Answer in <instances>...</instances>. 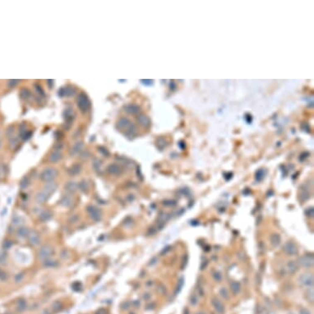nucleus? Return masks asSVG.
<instances>
[{
    "label": "nucleus",
    "instance_id": "f257e3e1",
    "mask_svg": "<svg viewBox=\"0 0 314 314\" xmlns=\"http://www.w3.org/2000/svg\"><path fill=\"white\" fill-rule=\"evenodd\" d=\"M298 283L301 284V286L303 287H308V288L313 287V275L312 273H309V272L301 274L298 277Z\"/></svg>",
    "mask_w": 314,
    "mask_h": 314
},
{
    "label": "nucleus",
    "instance_id": "f03ea898",
    "mask_svg": "<svg viewBox=\"0 0 314 314\" xmlns=\"http://www.w3.org/2000/svg\"><path fill=\"white\" fill-rule=\"evenodd\" d=\"M77 106L82 112L85 113L87 111L90 106V103L87 96L85 93H81L77 98Z\"/></svg>",
    "mask_w": 314,
    "mask_h": 314
},
{
    "label": "nucleus",
    "instance_id": "7ed1b4c3",
    "mask_svg": "<svg viewBox=\"0 0 314 314\" xmlns=\"http://www.w3.org/2000/svg\"><path fill=\"white\" fill-rule=\"evenodd\" d=\"M57 175L58 172L56 169H53V168H48L41 173V180L44 181V182L49 183V182H53V180L57 177Z\"/></svg>",
    "mask_w": 314,
    "mask_h": 314
},
{
    "label": "nucleus",
    "instance_id": "20e7f679",
    "mask_svg": "<svg viewBox=\"0 0 314 314\" xmlns=\"http://www.w3.org/2000/svg\"><path fill=\"white\" fill-rule=\"evenodd\" d=\"M298 263L303 267H312L314 264L313 255L312 254H307V255L302 256L301 257H299Z\"/></svg>",
    "mask_w": 314,
    "mask_h": 314
},
{
    "label": "nucleus",
    "instance_id": "39448f33",
    "mask_svg": "<svg viewBox=\"0 0 314 314\" xmlns=\"http://www.w3.org/2000/svg\"><path fill=\"white\" fill-rule=\"evenodd\" d=\"M54 253V249L50 245L42 246L39 251V257L42 260L49 259Z\"/></svg>",
    "mask_w": 314,
    "mask_h": 314
},
{
    "label": "nucleus",
    "instance_id": "423d86ee",
    "mask_svg": "<svg viewBox=\"0 0 314 314\" xmlns=\"http://www.w3.org/2000/svg\"><path fill=\"white\" fill-rule=\"evenodd\" d=\"M87 211L90 214V218L94 220L95 221H101V216H102V214H101V210H99L98 208L95 207L93 206H89L87 207Z\"/></svg>",
    "mask_w": 314,
    "mask_h": 314
},
{
    "label": "nucleus",
    "instance_id": "0eeeda50",
    "mask_svg": "<svg viewBox=\"0 0 314 314\" xmlns=\"http://www.w3.org/2000/svg\"><path fill=\"white\" fill-rule=\"evenodd\" d=\"M284 251L290 256H295L298 253V249L295 243L292 242H287L284 245Z\"/></svg>",
    "mask_w": 314,
    "mask_h": 314
},
{
    "label": "nucleus",
    "instance_id": "6e6552de",
    "mask_svg": "<svg viewBox=\"0 0 314 314\" xmlns=\"http://www.w3.org/2000/svg\"><path fill=\"white\" fill-rule=\"evenodd\" d=\"M211 303H212V305H213L214 309H215V310H216V312H218L219 314L224 313V306L223 305V303H221V301L219 300L218 298H212Z\"/></svg>",
    "mask_w": 314,
    "mask_h": 314
},
{
    "label": "nucleus",
    "instance_id": "1a4fd4ad",
    "mask_svg": "<svg viewBox=\"0 0 314 314\" xmlns=\"http://www.w3.org/2000/svg\"><path fill=\"white\" fill-rule=\"evenodd\" d=\"M40 236H39V234L36 231H32V232L29 233V235H28V241L29 243L33 246L38 245L40 243Z\"/></svg>",
    "mask_w": 314,
    "mask_h": 314
},
{
    "label": "nucleus",
    "instance_id": "9d476101",
    "mask_svg": "<svg viewBox=\"0 0 314 314\" xmlns=\"http://www.w3.org/2000/svg\"><path fill=\"white\" fill-rule=\"evenodd\" d=\"M58 185L55 182H49V183H46V184L44 185V190L43 191L45 192L49 196H50L51 194L54 193L55 192V190L57 189Z\"/></svg>",
    "mask_w": 314,
    "mask_h": 314
},
{
    "label": "nucleus",
    "instance_id": "9b49d317",
    "mask_svg": "<svg viewBox=\"0 0 314 314\" xmlns=\"http://www.w3.org/2000/svg\"><path fill=\"white\" fill-rule=\"evenodd\" d=\"M107 171H108L110 175H120L121 172H122V169H121L119 165H118V164H111L107 167Z\"/></svg>",
    "mask_w": 314,
    "mask_h": 314
},
{
    "label": "nucleus",
    "instance_id": "f8f14e48",
    "mask_svg": "<svg viewBox=\"0 0 314 314\" xmlns=\"http://www.w3.org/2000/svg\"><path fill=\"white\" fill-rule=\"evenodd\" d=\"M49 197H50V196H49L45 192L42 191L41 192H38V193H37V195H36V202H38V203L41 204V203H44V202H46L47 200L49 199Z\"/></svg>",
    "mask_w": 314,
    "mask_h": 314
},
{
    "label": "nucleus",
    "instance_id": "ddd939ff",
    "mask_svg": "<svg viewBox=\"0 0 314 314\" xmlns=\"http://www.w3.org/2000/svg\"><path fill=\"white\" fill-rule=\"evenodd\" d=\"M130 126H131V122L126 118H121L120 120L118 122V128L119 129H126L129 128Z\"/></svg>",
    "mask_w": 314,
    "mask_h": 314
},
{
    "label": "nucleus",
    "instance_id": "4468645a",
    "mask_svg": "<svg viewBox=\"0 0 314 314\" xmlns=\"http://www.w3.org/2000/svg\"><path fill=\"white\" fill-rule=\"evenodd\" d=\"M58 94H59L61 96H72L75 94V90H74L73 88L71 87V86H68V87L61 89L60 91L58 92Z\"/></svg>",
    "mask_w": 314,
    "mask_h": 314
},
{
    "label": "nucleus",
    "instance_id": "2eb2a0df",
    "mask_svg": "<svg viewBox=\"0 0 314 314\" xmlns=\"http://www.w3.org/2000/svg\"><path fill=\"white\" fill-rule=\"evenodd\" d=\"M29 233H30V230L28 228H26V227H20L19 229L17 230V231H16V235H17L18 237L23 238L28 237Z\"/></svg>",
    "mask_w": 314,
    "mask_h": 314
},
{
    "label": "nucleus",
    "instance_id": "dca6fc26",
    "mask_svg": "<svg viewBox=\"0 0 314 314\" xmlns=\"http://www.w3.org/2000/svg\"><path fill=\"white\" fill-rule=\"evenodd\" d=\"M77 189H78V186H77V184L75 182H69L65 185L66 191L71 192V193L75 192L77 191Z\"/></svg>",
    "mask_w": 314,
    "mask_h": 314
},
{
    "label": "nucleus",
    "instance_id": "f3484780",
    "mask_svg": "<svg viewBox=\"0 0 314 314\" xmlns=\"http://www.w3.org/2000/svg\"><path fill=\"white\" fill-rule=\"evenodd\" d=\"M51 217H52V213H51V211H49V210H44V211H43L42 213L40 215V220H41V221L42 222H46L48 221H49L50 219H51Z\"/></svg>",
    "mask_w": 314,
    "mask_h": 314
},
{
    "label": "nucleus",
    "instance_id": "a211bd4d",
    "mask_svg": "<svg viewBox=\"0 0 314 314\" xmlns=\"http://www.w3.org/2000/svg\"><path fill=\"white\" fill-rule=\"evenodd\" d=\"M230 290H231V291L233 292V294L238 295V293L240 292L241 290L240 284L237 281L231 282V284H230Z\"/></svg>",
    "mask_w": 314,
    "mask_h": 314
},
{
    "label": "nucleus",
    "instance_id": "6ab92c4d",
    "mask_svg": "<svg viewBox=\"0 0 314 314\" xmlns=\"http://www.w3.org/2000/svg\"><path fill=\"white\" fill-rule=\"evenodd\" d=\"M62 159V155H61L60 152L58 151H55L54 153L51 154L50 156H49V161L51 162V163H56L58 161H59Z\"/></svg>",
    "mask_w": 314,
    "mask_h": 314
},
{
    "label": "nucleus",
    "instance_id": "aec40b11",
    "mask_svg": "<svg viewBox=\"0 0 314 314\" xmlns=\"http://www.w3.org/2000/svg\"><path fill=\"white\" fill-rule=\"evenodd\" d=\"M287 270L290 274H294L298 270V266L295 262H290L286 266Z\"/></svg>",
    "mask_w": 314,
    "mask_h": 314
},
{
    "label": "nucleus",
    "instance_id": "412c9836",
    "mask_svg": "<svg viewBox=\"0 0 314 314\" xmlns=\"http://www.w3.org/2000/svg\"><path fill=\"white\" fill-rule=\"evenodd\" d=\"M270 243L274 247H277L280 243V236L278 234H273L270 236Z\"/></svg>",
    "mask_w": 314,
    "mask_h": 314
},
{
    "label": "nucleus",
    "instance_id": "4be33fe9",
    "mask_svg": "<svg viewBox=\"0 0 314 314\" xmlns=\"http://www.w3.org/2000/svg\"><path fill=\"white\" fill-rule=\"evenodd\" d=\"M80 171H81V166H80L79 164H74L69 170V174L71 175H77V174H79Z\"/></svg>",
    "mask_w": 314,
    "mask_h": 314
},
{
    "label": "nucleus",
    "instance_id": "5701e85b",
    "mask_svg": "<svg viewBox=\"0 0 314 314\" xmlns=\"http://www.w3.org/2000/svg\"><path fill=\"white\" fill-rule=\"evenodd\" d=\"M126 111L129 114H136L137 113L139 110V108L137 106V105H134V104H129L128 106H126L125 108Z\"/></svg>",
    "mask_w": 314,
    "mask_h": 314
},
{
    "label": "nucleus",
    "instance_id": "b1692460",
    "mask_svg": "<svg viewBox=\"0 0 314 314\" xmlns=\"http://www.w3.org/2000/svg\"><path fill=\"white\" fill-rule=\"evenodd\" d=\"M61 204H62L63 206H67V207L70 206L72 204V201L71 197H63L62 200H61Z\"/></svg>",
    "mask_w": 314,
    "mask_h": 314
},
{
    "label": "nucleus",
    "instance_id": "393cba45",
    "mask_svg": "<svg viewBox=\"0 0 314 314\" xmlns=\"http://www.w3.org/2000/svg\"><path fill=\"white\" fill-rule=\"evenodd\" d=\"M16 308H17V310H18V311H24V310H26V302L25 300H23V299H21V300H19V302L17 303V306H16Z\"/></svg>",
    "mask_w": 314,
    "mask_h": 314
},
{
    "label": "nucleus",
    "instance_id": "a878e982",
    "mask_svg": "<svg viewBox=\"0 0 314 314\" xmlns=\"http://www.w3.org/2000/svg\"><path fill=\"white\" fill-rule=\"evenodd\" d=\"M77 186H78V189H79L82 192H87L88 184H87V183L86 182V181L83 180V181H82V182H80V183L77 184Z\"/></svg>",
    "mask_w": 314,
    "mask_h": 314
},
{
    "label": "nucleus",
    "instance_id": "bb28decb",
    "mask_svg": "<svg viewBox=\"0 0 314 314\" xmlns=\"http://www.w3.org/2000/svg\"><path fill=\"white\" fill-rule=\"evenodd\" d=\"M12 224H15V225H19V224H21L22 222H23V219H22L21 216L15 215V216H12Z\"/></svg>",
    "mask_w": 314,
    "mask_h": 314
},
{
    "label": "nucleus",
    "instance_id": "cd10ccee",
    "mask_svg": "<svg viewBox=\"0 0 314 314\" xmlns=\"http://www.w3.org/2000/svg\"><path fill=\"white\" fill-rule=\"evenodd\" d=\"M7 260H8V254L6 252L2 251L0 252V264L5 265Z\"/></svg>",
    "mask_w": 314,
    "mask_h": 314
},
{
    "label": "nucleus",
    "instance_id": "c85d7f7f",
    "mask_svg": "<svg viewBox=\"0 0 314 314\" xmlns=\"http://www.w3.org/2000/svg\"><path fill=\"white\" fill-rule=\"evenodd\" d=\"M29 184H30V180H29V178H28L27 177H25L23 178L22 179V181H21V183H20V187H21L22 189H25L27 188L28 186H29Z\"/></svg>",
    "mask_w": 314,
    "mask_h": 314
},
{
    "label": "nucleus",
    "instance_id": "c756f323",
    "mask_svg": "<svg viewBox=\"0 0 314 314\" xmlns=\"http://www.w3.org/2000/svg\"><path fill=\"white\" fill-rule=\"evenodd\" d=\"M82 147H83V143L82 142H77L76 145L74 146L73 148H72V152L73 154H77L78 152H80L82 150Z\"/></svg>",
    "mask_w": 314,
    "mask_h": 314
},
{
    "label": "nucleus",
    "instance_id": "7c9ffc66",
    "mask_svg": "<svg viewBox=\"0 0 314 314\" xmlns=\"http://www.w3.org/2000/svg\"><path fill=\"white\" fill-rule=\"evenodd\" d=\"M63 308V304L59 301H56L52 304V309L55 312H58Z\"/></svg>",
    "mask_w": 314,
    "mask_h": 314
},
{
    "label": "nucleus",
    "instance_id": "2f4dec72",
    "mask_svg": "<svg viewBox=\"0 0 314 314\" xmlns=\"http://www.w3.org/2000/svg\"><path fill=\"white\" fill-rule=\"evenodd\" d=\"M138 120H139L141 124H142L143 126H145V127L149 125V119H148L146 116H144V115H141V116H139Z\"/></svg>",
    "mask_w": 314,
    "mask_h": 314
},
{
    "label": "nucleus",
    "instance_id": "473e14b6",
    "mask_svg": "<svg viewBox=\"0 0 314 314\" xmlns=\"http://www.w3.org/2000/svg\"><path fill=\"white\" fill-rule=\"evenodd\" d=\"M44 266L45 267H55L57 266V262L52 260H45L44 262Z\"/></svg>",
    "mask_w": 314,
    "mask_h": 314
},
{
    "label": "nucleus",
    "instance_id": "72a5a7b5",
    "mask_svg": "<svg viewBox=\"0 0 314 314\" xmlns=\"http://www.w3.org/2000/svg\"><path fill=\"white\" fill-rule=\"evenodd\" d=\"M220 294H221V295L224 299H228L229 297H230V295H229L228 290H227L226 288H224V287H223V288L221 289V290H220Z\"/></svg>",
    "mask_w": 314,
    "mask_h": 314
},
{
    "label": "nucleus",
    "instance_id": "f704fd0d",
    "mask_svg": "<svg viewBox=\"0 0 314 314\" xmlns=\"http://www.w3.org/2000/svg\"><path fill=\"white\" fill-rule=\"evenodd\" d=\"M8 279V274L6 273L5 271L2 269H0V280L3 282H5Z\"/></svg>",
    "mask_w": 314,
    "mask_h": 314
},
{
    "label": "nucleus",
    "instance_id": "c9c22d12",
    "mask_svg": "<svg viewBox=\"0 0 314 314\" xmlns=\"http://www.w3.org/2000/svg\"><path fill=\"white\" fill-rule=\"evenodd\" d=\"M24 278V273L23 272H21V273L16 274L15 277H14V280L16 283H19V282H22V280Z\"/></svg>",
    "mask_w": 314,
    "mask_h": 314
},
{
    "label": "nucleus",
    "instance_id": "e433bc0d",
    "mask_svg": "<svg viewBox=\"0 0 314 314\" xmlns=\"http://www.w3.org/2000/svg\"><path fill=\"white\" fill-rule=\"evenodd\" d=\"M305 214H306L308 216H310V217H313L314 216V209L312 207L308 208L305 211Z\"/></svg>",
    "mask_w": 314,
    "mask_h": 314
},
{
    "label": "nucleus",
    "instance_id": "4c0bfd02",
    "mask_svg": "<svg viewBox=\"0 0 314 314\" xmlns=\"http://www.w3.org/2000/svg\"><path fill=\"white\" fill-rule=\"evenodd\" d=\"M213 277H214V279H215V280H216V281H217V282L221 281L222 276H221V273H219V272H215L213 275Z\"/></svg>",
    "mask_w": 314,
    "mask_h": 314
},
{
    "label": "nucleus",
    "instance_id": "58836bf2",
    "mask_svg": "<svg viewBox=\"0 0 314 314\" xmlns=\"http://www.w3.org/2000/svg\"><path fill=\"white\" fill-rule=\"evenodd\" d=\"M198 303V298L196 295H192L190 298V303L192 305H196L197 303Z\"/></svg>",
    "mask_w": 314,
    "mask_h": 314
},
{
    "label": "nucleus",
    "instance_id": "ea45409f",
    "mask_svg": "<svg viewBox=\"0 0 314 314\" xmlns=\"http://www.w3.org/2000/svg\"><path fill=\"white\" fill-rule=\"evenodd\" d=\"M22 94L24 93V95H22V98H28V96H30V92H29V90H23L22 91Z\"/></svg>",
    "mask_w": 314,
    "mask_h": 314
},
{
    "label": "nucleus",
    "instance_id": "a19ab883",
    "mask_svg": "<svg viewBox=\"0 0 314 314\" xmlns=\"http://www.w3.org/2000/svg\"><path fill=\"white\" fill-rule=\"evenodd\" d=\"M12 244V243L10 241H6L5 243H3V249H8L9 248H10V247H11Z\"/></svg>",
    "mask_w": 314,
    "mask_h": 314
},
{
    "label": "nucleus",
    "instance_id": "79ce46f5",
    "mask_svg": "<svg viewBox=\"0 0 314 314\" xmlns=\"http://www.w3.org/2000/svg\"><path fill=\"white\" fill-rule=\"evenodd\" d=\"M78 216H77V215H75V216H72L71 217V219H70V221H71V223H76V222L78 221Z\"/></svg>",
    "mask_w": 314,
    "mask_h": 314
},
{
    "label": "nucleus",
    "instance_id": "37998d69",
    "mask_svg": "<svg viewBox=\"0 0 314 314\" xmlns=\"http://www.w3.org/2000/svg\"><path fill=\"white\" fill-rule=\"evenodd\" d=\"M300 314H310V312L307 309H302L300 311Z\"/></svg>",
    "mask_w": 314,
    "mask_h": 314
},
{
    "label": "nucleus",
    "instance_id": "c03bdc74",
    "mask_svg": "<svg viewBox=\"0 0 314 314\" xmlns=\"http://www.w3.org/2000/svg\"><path fill=\"white\" fill-rule=\"evenodd\" d=\"M96 314H106V312L104 311V309H101Z\"/></svg>",
    "mask_w": 314,
    "mask_h": 314
},
{
    "label": "nucleus",
    "instance_id": "a18cd8bd",
    "mask_svg": "<svg viewBox=\"0 0 314 314\" xmlns=\"http://www.w3.org/2000/svg\"><path fill=\"white\" fill-rule=\"evenodd\" d=\"M42 314H50V312H49L48 311V310H44V312H43V313H42Z\"/></svg>",
    "mask_w": 314,
    "mask_h": 314
},
{
    "label": "nucleus",
    "instance_id": "49530a36",
    "mask_svg": "<svg viewBox=\"0 0 314 314\" xmlns=\"http://www.w3.org/2000/svg\"><path fill=\"white\" fill-rule=\"evenodd\" d=\"M197 314H205L204 312H199V313H197Z\"/></svg>",
    "mask_w": 314,
    "mask_h": 314
},
{
    "label": "nucleus",
    "instance_id": "de8ad7c7",
    "mask_svg": "<svg viewBox=\"0 0 314 314\" xmlns=\"http://www.w3.org/2000/svg\"><path fill=\"white\" fill-rule=\"evenodd\" d=\"M289 314H293V313H289Z\"/></svg>",
    "mask_w": 314,
    "mask_h": 314
},
{
    "label": "nucleus",
    "instance_id": "09e8293b",
    "mask_svg": "<svg viewBox=\"0 0 314 314\" xmlns=\"http://www.w3.org/2000/svg\"><path fill=\"white\" fill-rule=\"evenodd\" d=\"M7 314H8V313H7Z\"/></svg>",
    "mask_w": 314,
    "mask_h": 314
}]
</instances>
